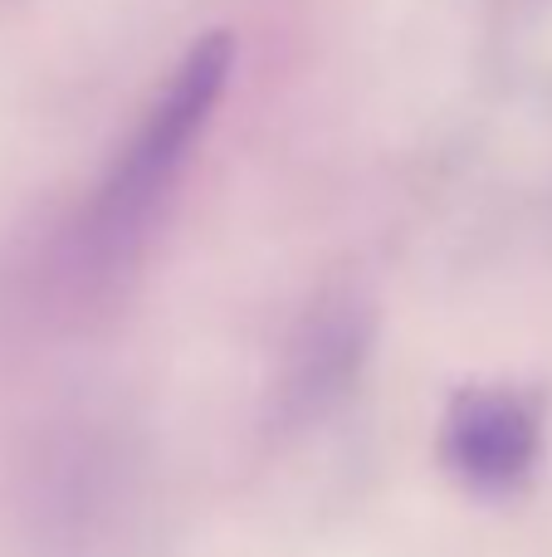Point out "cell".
Instances as JSON below:
<instances>
[{
	"mask_svg": "<svg viewBox=\"0 0 552 557\" xmlns=\"http://www.w3.org/2000/svg\"><path fill=\"white\" fill-rule=\"evenodd\" d=\"M543 455V406L518 386H469L440 425V460L465 490L509 494Z\"/></svg>",
	"mask_w": 552,
	"mask_h": 557,
	"instance_id": "cell-2",
	"label": "cell"
},
{
	"mask_svg": "<svg viewBox=\"0 0 552 557\" xmlns=\"http://www.w3.org/2000/svg\"><path fill=\"white\" fill-rule=\"evenodd\" d=\"M362 347H367V318L357 304H328L309 318L289 357V376H284V406L299 416L318 411L328 396L357 376Z\"/></svg>",
	"mask_w": 552,
	"mask_h": 557,
	"instance_id": "cell-3",
	"label": "cell"
},
{
	"mask_svg": "<svg viewBox=\"0 0 552 557\" xmlns=\"http://www.w3.org/2000/svg\"><path fill=\"white\" fill-rule=\"evenodd\" d=\"M235 69V39L230 35H205L186 49V59L176 64V74L166 78V88L156 94V103L147 108V117L137 123V133L127 137L123 157L108 166L103 186L93 201V245L103 260H123L137 240L147 235L152 215L162 211L166 191L176 186L191 147L201 143L205 123H211L215 103L225 94V78Z\"/></svg>",
	"mask_w": 552,
	"mask_h": 557,
	"instance_id": "cell-1",
	"label": "cell"
}]
</instances>
